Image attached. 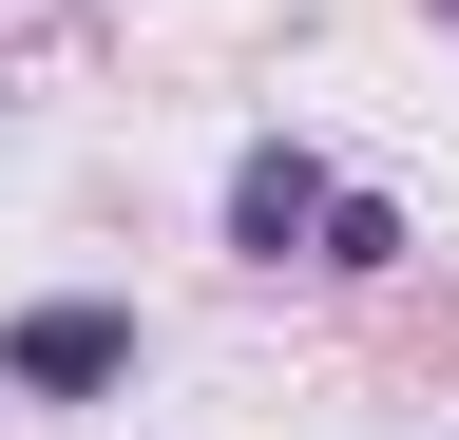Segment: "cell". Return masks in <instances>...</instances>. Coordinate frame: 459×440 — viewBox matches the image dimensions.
<instances>
[{
	"mask_svg": "<svg viewBox=\"0 0 459 440\" xmlns=\"http://www.w3.org/2000/svg\"><path fill=\"white\" fill-rule=\"evenodd\" d=\"M307 268H402V211H383V192H344V173H325V230H307Z\"/></svg>",
	"mask_w": 459,
	"mask_h": 440,
	"instance_id": "obj_3",
	"label": "cell"
},
{
	"mask_svg": "<svg viewBox=\"0 0 459 440\" xmlns=\"http://www.w3.org/2000/svg\"><path fill=\"white\" fill-rule=\"evenodd\" d=\"M307 230H325V153L307 134H249V153H230V249H249V268H307Z\"/></svg>",
	"mask_w": 459,
	"mask_h": 440,
	"instance_id": "obj_2",
	"label": "cell"
},
{
	"mask_svg": "<svg viewBox=\"0 0 459 440\" xmlns=\"http://www.w3.org/2000/svg\"><path fill=\"white\" fill-rule=\"evenodd\" d=\"M134 364H153V325L115 306V288H39V306H0V402H134Z\"/></svg>",
	"mask_w": 459,
	"mask_h": 440,
	"instance_id": "obj_1",
	"label": "cell"
},
{
	"mask_svg": "<svg viewBox=\"0 0 459 440\" xmlns=\"http://www.w3.org/2000/svg\"><path fill=\"white\" fill-rule=\"evenodd\" d=\"M440 20H459V0H440Z\"/></svg>",
	"mask_w": 459,
	"mask_h": 440,
	"instance_id": "obj_4",
	"label": "cell"
}]
</instances>
